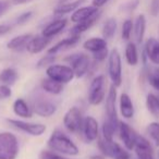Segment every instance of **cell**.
<instances>
[{
    "label": "cell",
    "mask_w": 159,
    "mask_h": 159,
    "mask_svg": "<svg viewBox=\"0 0 159 159\" xmlns=\"http://www.w3.org/2000/svg\"><path fill=\"white\" fill-rule=\"evenodd\" d=\"M47 145L50 148V150L60 155L77 156L80 154V149L76 144L60 130H55L51 133L47 142Z\"/></svg>",
    "instance_id": "6da1fadb"
},
{
    "label": "cell",
    "mask_w": 159,
    "mask_h": 159,
    "mask_svg": "<svg viewBox=\"0 0 159 159\" xmlns=\"http://www.w3.org/2000/svg\"><path fill=\"white\" fill-rule=\"evenodd\" d=\"M98 148L105 157L110 159H131V155L126 148H123L113 139L98 137Z\"/></svg>",
    "instance_id": "7a4b0ae2"
},
{
    "label": "cell",
    "mask_w": 159,
    "mask_h": 159,
    "mask_svg": "<svg viewBox=\"0 0 159 159\" xmlns=\"http://www.w3.org/2000/svg\"><path fill=\"white\" fill-rule=\"evenodd\" d=\"M18 137L10 132L0 133V159H16L19 156Z\"/></svg>",
    "instance_id": "3957f363"
},
{
    "label": "cell",
    "mask_w": 159,
    "mask_h": 159,
    "mask_svg": "<svg viewBox=\"0 0 159 159\" xmlns=\"http://www.w3.org/2000/svg\"><path fill=\"white\" fill-rule=\"evenodd\" d=\"M107 94V81L105 75L100 74L93 79L89 89V102L93 106H98L104 102Z\"/></svg>",
    "instance_id": "277c9868"
},
{
    "label": "cell",
    "mask_w": 159,
    "mask_h": 159,
    "mask_svg": "<svg viewBox=\"0 0 159 159\" xmlns=\"http://www.w3.org/2000/svg\"><path fill=\"white\" fill-rule=\"evenodd\" d=\"M108 75L116 87L122 84V60L117 49H112L108 56Z\"/></svg>",
    "instance_id": "5b68a950"
},
{
    "label": "cell",
    "mask_w": 159,
    "mask_h": 159,
    "mask_svg": "<svg viewBox=\"0 0 159 159\" xmlns=\"http://www.w3.org/2000/svg\"><path fill=\"white\" fill-rule=\"evenodd\" d=\"M47 77L61 84H68L75 77L72 68L66 64H51L46 68Z\"/></svg>",
    "instance_id": "8992f818"
},
{
    "label": "cell",
    "mask_w": 159,
    "mask_h": 159,
    "mask_svg": "<svg viewBox=\"0 0 159 159\" xmlns=\"http://www.w3.org/2000/svg\"><path fill=\"white\" fill-rule=\"evenodd\" d=\"M66 62L70 64L73 72L75 74V77H83L87 74L89 68H91V59L85 53H73L64 58Z\"/></svg>",
    "instance_id": "52a82bcc"
},
{
    "label": "cell",
    "mask_w": 159,
    "mask_h": 159,
    "mask_svg": "<svg viewBox=\"0 0 159 159\" xmlns=\"http://www.w3.org/2000/svg\"><path fill=\"white\" fill-rule=\"evenodd\" d=\"M106 116L107 121L110 123L116 130L119 129V119H118V112H117V87L115 85H111L107 93L106 97Z\"/></svg>",
    "instance_id": "ba28073f"
},
{
    "label": "cell",
    "mask_w": 159,
    "mask_h": 159,
    "mask_svg": "<svg viewBox=\"0 0 159 159\" xmlns=\"http://www.w3.org/2000/svg\"><path fill=\"white\" fill-rule=\"evenodd\" d=\"M83 118L82 111L77 107L70 108L66 112L63 117V125L70 133H79L82 131L83 126Z\"/></svg>",
    "instance_id": "9c48e42d"
},
{
    "label": "cell",
    "mask_w": 159,
    "mask_h": 159,
    "mask_svg": "<svg viewBox=\"0 0 159 159\" xmlns=\"http://www.w3.org/2000/svg\"><path fill=\"white\" fill-rule=\"evenodd\" d=\"M7 121L9 122L10 125L16 128V130L22 131L32 136H42L47 130L46 125L43 123H32V122L16 119H7Z\"/></svg>",
    "instance_id": "30bf717a"
},
{
    "label": "cell",
    "mask_w": 159,
    "mask_h": 159,
    "mask_svg": "<svg viewBox=\"0 0 159 159\" xmlns=\"http://www.w3.org/2000/svg\"><path fill=\"white\" fill-rule=\"evenodd\" d=\"M118 133H119L120 139L123 143L124 147L128 150L134 149L135 143H136V139L139 136L135 130L131 128L126 122H119V129H118Z\"/></svg>",
    "instance_id": "8fae6325"
},
{
    "label": "cell",
    "mask_w": 159,
    "mask_h": 159,
    "mask_svg": "<svg viewBox=\"0 0 159 159\" xmlns=\"http://www.w3.org/2000/svg\"><path fill=\"white\" fill-rule=\"evenodd\" d=\"M81 132L83 133L85 141L89 142V143L97 141L98 137H99V124H98V121L92 116L85 117Z\"/></svg>",
    "instance_id": "7c38bea8"
},
{
    "label": "cell",
    "mask_w": 159,
    "mask_h": 159,
    "mask_svg": "<svg viewBox=\"0 0 159 159\" xmlns=\"http://www.w3.org/2000/svg\"><path fill=\"white\" fill-rule=\"evenodd\" d=\"M32 110L34 113L43 118H49L57 111V106L47 99H36L33 102Z\"/></svg>",
    "instance_id": "4fadbf2b"
},
{
    "label": "cell",
    "mask_w": 159,
    "mask_h": 159,
    "mask_svg": "<svg viewBox=\"0 0 159 159\" xmlns=\"http://www.w3.org/2000/svg\"><path fill=\"white\" fill-rule=\"evenodd\" d=\"M134 150L137 159H155L152 147L150 145L149 141L144 136H142V135L137 136Z\"/></svg>",
    "instance_id": "5bb4252c"
},
{
    "label": "cell",
    "mask_w": 159,
    "mask_h": 159,
    "mask_svg": "<svg viewBox=\"0 0 159 159\" xmlns=\"http://www.w3.org/2000/svg\"><path fill=\"white\" fill-rule=\"evenodd\" d=\"M66 24H68V20H66V19H64V18L56 19V20L49 22L48 24L43 29L42 35H44L45 37H48L51 39L53 36L61 33L66 27Z\"/></svg>",
    "instance_id": "9a60e30c"
},
{
    "label": "cell",
    "mask_w": 159,
    "mask_h": 159,
    "mask_svg": "<svg viewBox=\"0 0 159 159\" xmlns=\"http://www.w3.org/2000/svg\"><path fill=\"white\" fill-rule=\"evenodd\" d=\"M50 43V38L45 37L44 35H36L30 39L26 45V50L32 55H37L44 51Z\"/></svg>",
    "instance_id": "2e32d148"
},
{
    "label": "cell",
    "mask_w": 159,
    "mask_h": 159,
    "mask_svg": "<svg viewBox=\"0 0 159 159\" xmlns=\"http://www.w3.org/2000/svg\"><path fill=\"white\" fill-rule=\"evenodd\" d=\"M100 13L99 9L94 6H87V7H80L75 10L71 16V21L73 23H80L93 18L94 16Z\"/></svg>",
    "instance_id": "e0dca14e"
},
{
    "label": "cell",
    "mask_w": 159,
    "mask_h": 159,
    "mask_svg": "<svg viewBox=\"0 0 159 159\" xmlns=\"http://www.w3.org/2000/svg\"><path fill=\"white\" fill-rule=\"evenodd\" d=\"M144 52L152 63L159 66V40L154 37L148 38L145 43Z\"/></svg>",
    "instance_id": "ac0fdd59"
},
{
    "label": "cell",
    "mask_w": 159,
    "mask_h": 159,
    "mask_svg": "<svg viewBox=\"0 0 159 159\" xmlns=\"http://www.w3.org/2000/svg\"><path fill=\"white\" fill-rule=\"evenodd\" d=\"M80 38H81V36L79 35H71L70 37L64 38V39L60 40L56 45H53L51 48H49L48 53H50V55H58L59 52L68 50V49L74 47L75 45H77V43L80 42Z\"/></svg>",
    "instance_id": "d6986e66"
},
{
    "label": "cell",
    "mask_w": 159,
    "mask_h": 159,
    "mask_svg": "<svg viewBox=\"0 0 159 159\" xmlns=\"http://www.w3.org/2000/svg\"><path fill=\"white\" fill-rule=\"evenodd\" d=\"M119 108L124 119H132L134 117V105L131 97L126 93H122L119 98Z\"/></svg>",
    "instance_id": "ffe728a7"
},
{
    "label": "cell",
    "mask_w": 159,
    "mask_h": 159,
    "mask_svg": "<svg viewBox=\"0 0 159 159\" xmlns=\"http://www.w3.org/2000/svg\"><path fill=\"white\" fill-rule=\"evenodd\" d=\"M146 31V18L144 14H139L135 22H133V35L136 44H142Z\"/></svg>",
    "instance_id": "44dd1931"
},
{
    "label": "cell",
    "mask_w": 159,
    "mask_h": 159,
    "mask_svg": "<svg viewBox=\"0 0 159 159\" xmlns=\"http://www.w3.org/2000/svg\"><path fill=\"white\" fill-rule=\"evenodd\" d=\"M85 2V0H74V1H68V2L59 3L57 7L53 9V14L55 16H64V14L74 12L77 8H80L83 3Z\"/></svg>",
    "instance_id": "7402d4cb"
},
{
    "label": "cell",
    "mask_w": 159,
    "mask_h": 159,
    "mask_svg": "<svg viewBox=\"0 0 159 159\" xmlns=\"http://www.w3.org/2000/svg\"><path fill=\"white\" fill-rule=\"evenodd\" d=\"M13 112L16 113L18 117L23 118V119H30L33 117V110L29 106L26 102L22 98H19L13 102Z\"/></svg>",
    "instance_id": "603a6c76"
},
{
    "label": "cell",
    "mask_w": 159,
    "mask_h": 159,
    "mask_svg": "<svg viewBox=\"0 0 159 159\" xmlns=\"http://www.w3.org/2000/svg\"><path fill=\"white\" fill-rule=\"evenodd\" d=\"M32 37H33L32 34H22V35L16 36L7 44L8 49L13 51H22L23 49H26L27 43Z\"/></svg>",
    "instance_id": "cb8c5ba5"
},
{
    "label": "cell",
    "mask_w": 159,
    "mask_h": 159,
    "mask_svg": "<svg viewBox=\"0 0 159 159\" xmlns=\"http://www.w3.org/2000/svg\"><path fill=\"white\" fill-rule=\"evenodd\" d=\"M83 47H84L85 50L89 51L92 53H96L107 48V40L104 37H92L89 39L85 40Z\"/></svg>",
    "instance_id": "d4e9b609"
},
{
    "label": "cell",
    "mask_w": 159,
    "mask_h": 159,
    "mask_svg": "<svg viewBox=\"0 0 159 159\" xmlns=\"http://www.w3.org/2000/svg\"><path fill=\"white\" fill-rule=\"evenodd\" d=\"M99 16H100V13H98V14H96V16H94L93 18L89 19V20H86V21H83V22H80V23H75L74 26L71 29L70 34L71 35L81 36V34L86 32L87 30H89L96 22H97V20L99 19Z\"/></svg>",
    "instance_id": "484cf974"
},
{
    "label": "cell",
    "mask_w": 159,
    "mask_h": 159,
    "mask_svg": "<svg viewBox=\"0 0 159 159\" xmlns=\"http://www.w3.org/2000/svg\"><path fill=\"white\" fill-rule=\"evenodd\" d=\"M40 86L46 93L51 94V95H59L63 92V84L56 82V81L49 79V77L43 80L42 83H40Z\"/></svg>",
    "instance_id": "4316f807"
},
{
    "label": "cell",
    "mask_w": 159,
    "mask_h": 159,
    "mask_svg": "<svg viewBox=\"0 0 159 159\" xmlns=\"http://www.w3.org/2000/svg\"><path fill=\"white\" fill-rule=\"evenodd\" d=\"M19 74L16 69L13 68H6L0 72V83L1 84L11 86L18 81Z\"/></svg>",
    "instance_id": "83f0119b"
},
{
    "label": "cell",
    "mask_w": 159,
    "mask_h": 159,
    "mask_svg": "<svg viewBox=\"0 0 159 159\" xmlns=\"http://www.w3.org/2000/svg\"><path fill=\"white\" fill-rule=\"evenodd\" d=\"M124 55H125V60L128 62L129 66H135L139 61V51H137V47L135 43H128L125 47V51H124Z\"/></svg>",
    "instance_id": "f1b7e54d"
},
{
    "label": "cell",
    "mask_w": 159,
    "mask_h": 159,
    "mask_svg": "<svg viewBox=\"0 0 159 159\" xmlns=\"http://www.w3.org/2000/svg\"><path fill=\"white\" fill-rule=\"evenodd\" d=\"M117 27H118L117 20L115 18H109L108 20H106L104 25H102V37L106 40L113 38V36L116 35V32H117Z\"/></svg>",
    "instance_id": "f546056e"
},
{
    "label": "cell",
    "mask_w": 159,
    "mask_h": 159,
    "mask_svg": "<svg viewBox=\"0 0 159 159\" xmlns=\"http://www.w3.org/2000/svg\"><path fill=\"white\" fill-rule=\"evenodd\" d=\"M146 107L150 115L159 118V97L154 94H148L146 97Z\"/></svg>",
    "instance_id": "4dcf8cb0"
},
{
    "label": "cell",
    "mask_w": 159,
    "mask_h": 159,
    "mask_svg": "<svg viewBox=\"0 0 159 159\" xmlns=\"http://www.w3.org/2000/svg\"><path fill=\"white\" fill-rule=\"evenodd\" d=\"M147 81L156 91L159 92V68L157 66H150L147 69L146 72Z\"/></svg>",
    "instance_id": "1f68e13d"
},
{
    "label": "cell",
    "mask_w": 159,
    "mask_h": 159,
    "mask_svg": "<svg viewBox=\"0 0 159 159\" xmlns=\"http://www.w3.org/2000/svg\"><path fill=\"white\" fill-rule=\"evenodd\" d=\"M146 133L150 137L156 146H159V123L158 122H152L146 128Z\"/></svg>",
    "instance_id": "d6a6232c"
},
{
    "label": "cell",
    "mask_w": 159,
    "mask_h": 159,
    "mask_svg": "<svg viewBox=\"0 0 159 159\" xmlns=\"http://www.w3.org/2000/svg\"><path fill=\"white\" fill-rule=\"evenodd\" d=\"M133 32V21L131 19H126L122 24V30H121V36L122 39L129 40L132 36Z\"/></svg>",
    "instance_id": "836d02e7"
},
{
    "label": "cell",
    "mask_w": 159,
    "mask_h": 159,
    "mask_svg": "<svg viewBox=\"0 0 159 159\" xmlns=\"http://www.w3.org/2000/svg\"><path fill=\"white\" fill-rule=\"evenodd\" d=\"M56 61V55H50V53H47L46 56L42 57L37 62V68H48L49 66L53 64V62Z\"/></svg>",
    "instance_id": "e575fe53"
},
{
    "label": "cell",
    "mask_w": 159,
    "mask_h": 159,
    "mask_svg": "<svg viewBox=\"0 0 159 159\" xmlns=\"http://www.w3.org/2000/svg\"><path fill=\"white\" fill-rule=\"evenodd\" d=\"M39 159H66V157H63L62 155L55 152L52 150H42L38 156Z\"/></svg>",
    "instance_id": "d590c367"
},
{
    "label": "cell",
    "mask_w": 159,
    "mask_h": 159,
    "mask_svg": "<svg viewBox=\"0 0 159 159\" xmlns=\"http://www.w3.org/2000/svg\"><path fill=\"white\" fill-rule=\"evenodd\" d=\"M32 16H33V12H32V11L24 12V13L20 14V16H19L18 18H16V25H23V24H25V23L29 22V21L31 20Z\"/></svg>",
    "instance_id": "8d00e7d4"
},
{
    "label": "cell",
    "mask_w": 159,
    "mask_h": 159,
    "mask_svg": "<svg viewBox=\"0 0 159 159\" xmlns=\"http://www.w3.org/2000/svg\"><path fill=\"white\" fill-rule=\"evenodd\" d=\"M109 51L108 48L104 49V50H100L96 53H93V59L95 62H102L104 60H106V58H108Z\"/></svg>",
    "instance_id": "74e56055"
},
{
    "label": "cell",
    "mask_w": 159,
    "mask_h": 159,
    "mask_svg": "<svg viewBox=\"0 0 159 159\" xmlns=\"http://www.w3.org/2000/svg\"><path fill=\"white\" fill-rule=\"evenodd\" d=\"M139 5V0H129L128 2H125L123 6L121 7L122 10L124 11H133L135 10Z\"/></svg>",
    "instance_id": "f35d334b"
},
{
    "label": "cell",
    "mask_w": 159,
    "mask_h": 159,
    "mask_svg": "<svg viewBox=\"0 0 159 159\" xmlns=\"http://www.w3.org/2000/svg\"><path fill=\"white\" fill-rule=\"evenodd\" d=\"M12 95V92L10 86L5 84H1L0 85V99H6V98H9L11 97Z\"/></svg>",
    "instance_id": "ab89813d"
},
{
    "label": "cell",
    "mask_w": 159,
    "mask_h": 159,
    "mask_svg": "<svg viewBox=\"0 0 159 159\" xmlns=\"http://www.w3.org/2000/svg\"><path fill=\"white\" fill-rule=\"evenodd\" d=\"M149 13L152 16H157L159 14V0H152L150 1Z\"/></svg>",
    "instance_id": "60d3db41"
},
{
    "label": "cell",
    "mask_w": 159,
    "mask_h": 159,
    "mask_svg": "<svg viewBox=\"0 0 159 159\" xmlns=\"http://www.w3.org/2000/svg\"><path fill=\"white\" fill-rule=\"evenodd\" d=\"M11 2L8 0H0V16H2L9 10Z\"/></svg>",
    "instance_id": "b9f144b4"
},
{
    "label": "cell",
    "mask_w": 159,
    "mask_h": 159,
    "mask_svg": "<svg viewBox=\"0 0 159 159\" xmlns=\"http://www.w3.org/2000/svg\"><path fill=\"white\" fill-rule=\"evenodd\" d=\"M12 26L10 24H0V36H3L11 32Z\"/></svg>",
    "instance_id": "7bdbcfd3"
},
{
    "label": "cell",
    "mask_w": 159,
    "mask_h": 159,
    "mask_svg": "<svg viewBox=\"0 0 159 159\" xmlns=\"http://www.w3.org/2000/svg\"><path fill=\"white\" fill-rule=\"evenodd\" d=\"M108 1H109V0H93V6L99 9V8L104 7V6L106 5Z\"/></svg>",
    "instance_id": "ee69618b"
},
{
    "label": "cell",
    "mask_w": 159,
    "mask_h": 159,
    "mask_svg": "<svg viewBox=\"0 0 159 159\" xmlns=\"http://www.w3.org/2000/svg\"><path fill=\"white\" fill-rule=\"evenodd\" d=\"M33 1V0H11V3L14 6H20V5H25V3H29Z\"/></svg>",
    "instance_id": "f6af8a7d"
},
{
    "label": "cell",
    "mask_w": 159,
    "mask_h": 159,
    "mask_svg": "<svg viewBox=\"0 0 159 159\" xmlns=\"http://www.w3.org/2000/svg\"><path fill=\"white\" fill-rule=\"evenodd\" d=\"M89 159H106V157L102 154H98V155H92V156H89Z\"/></svg>",
    "instance_id": "bcb514c9"
},
{
    "label": "cell",
    "mask_w": 159,
    "mask_h": 159,
    "mask_svg": "<svg viewBox=\"0 0 159 159\" xmlns=\"http://www.w3.org/2000/svg\"><path fill=\"white\" fill-rule=\"evenodd\" d=\"M58 1H59V3H63V2H68L70 0H58Z\"/></svg>",
    "instance_id": "7dc6e473"
},
{
    "label": "cell",
    "mask_w": 159,
    "mask_h": 159,
    "mask_svg": "<svg viewBox=\"0 0 159 159\" xmlns=\"http://www.w3.org/2000/svg\"><path fill=\"white\" fill-rule=\"evenodd\" d=\"M158 158H159V152H158Z\"/></svg>",
    "instance_id": "c3c4849f"
},
{
    "label": "cell",
    "mask_w": 159,
    "mask_h": 159,
    "mask_svg": "<svg viewBox=\"0 0 159 159\" xmlns=\"http://www.w3.org/2000/svg\"><path fill=\"white\" fill-rule=\"evenodd\" d=\"M158 97H159V96H158Z\"/></svg>",
    "instance_id": "681fc988"
},
{
    "label": "cell",
    "mask_w": 159,
    "mask_h": 159,
    "mask_svg": "<svg viewBox=\"0 0 159 159\" xmlns=\"http://www.w3.org/2000/svg\"><path fill=\"white\" fill-rule=\"evenodd\" d=\"M66 159H68V158H66Z\"/></svg>",
    "instance_id": "f907efd6"
}]
</instances>
